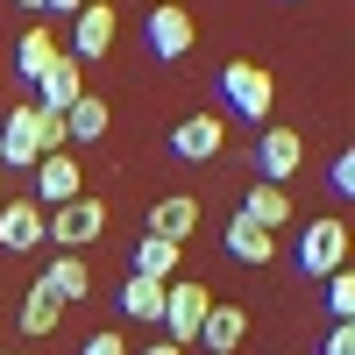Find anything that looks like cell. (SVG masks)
Returning a JSON list of instances; mask_svg holds the SVG:
<instances>
[{"mask_svg": "<svg viewBox=\"0 0 355 355\" xmlns=\"http://www.w3.org/2000/svg\"><path fill=\"white\" fill-rule=\"evenodd\" d=\"M50 150H64V114H50V107H15L8 114V128H0V171L8 164H36V157H50Z\"/></svg>", "mask_w": 355, "mask_h": 355, "instance_id": "6da1fadb", "label": "cell"}, {"mask_svg": "<svg viewBox=\"0 0 355 355\" xmlns=\"http://www.w3.org/2000/svg\"><path fill=\"white\" fill-rule=\"evenodd\" d=\"M206 313H214V291H206L199 277H171L164 284V341L171 348H192L199 327H206Z\"/></svg>", "mask_w": 355, "mask_h": 355, "instance_id": "7a4b0ae2", "label": "cell"}, {"mask_svg": "<svg viewBox=\"0 0 355 355\" xmlns=\"http://www.w3.org/2000/svg\"><path fill=\"white\" fill-rule=\"evenodd\" d=\"M220 93H227V107L242 114V121H270V100H277V78L263 71V64H249V57H234V64L220 71Z\"/></svg>", "mask_w": 355, "mask_h": 355, "instance_id": "3957f363", "label": "cell"}, {"mask_svg": "<svg viewBox=\"0 0 355 355\" xmlns=\"http://www.w3.org/2000/svg\"><path fill=\"white\" fill-rule=\"evenodd\" d=\"M299 270H306V277H334V270H348V220H341V214L313 220V227L299 234Z\"/></svg>", "mask_w": 355, "mask_h": 355, "instance_id": "277c9868", "label": "cell"}, {"mask_svg": "<svg viewBox=\"0 0 355 355\" xmlns=\"http://www.w3.org/2000/svg\"><path fill=\"white\" fill-rule=\"evenodd\" d=\"M100 234H107V206H100V199H85V192H78L71 206H50V242L64 249V256L93 249Z\"/></svg>", "mask_w": 355, "mask_h": 355, "instance_id": "5b68a950", "label": "cell"}, {"mask_svg": "<svg viewBox=\"0 0 355 355\" xmlns=\"http://www.w3.org/2000/svg\"><path fill=\"white\" fill-rule=\"evenodd\" d=\"M50 242V214L36 199H0V249H15V256H28V249H43Z\"/></svg>", "mask_w": 355, "mask_h": 355, "instance_id": "8992f818", "label": "cell"}, {"mask_svg": "<svg viewBox=\"0 0 355 355\" xmlns=\"http://www.w3.org/2000/svg\"><path fill=\"white\" fill-rule=\"evenodd\" d=\"M107 50H114V8L107 0H85V8L71 15V57L93 64V57H107Z\"/></svg>", "mask_w": 355, "mask_h": 355, "instance_id": "52a82bcc", "label": "cell"}, {"mask_svg": "<svg viewBox=\"0 0 355 355\" xmlns=\"http://www.w3.org/2000/svg\"><path fill=\"white\" fill-rule=\"evenodd\" d=\"M299 164H306L299 128H263V142H256V171H263V185H284Z\"/></svg>", "mask_w": 355, "mask_h": 355, "instance_id": "ba28073f", "label": "cell"}, {"mask_svg": "<svg viewBox=\"0 0 355 355\" xmlns=\"http://www.w3.org/2000/svg\"><path fill=\"white\" fill-rule=\"evenodd\" d=\"M220 142H227V121H220V114H185V121L171 128V150L185 157V164H206V157H220Z\"/></svg>", "mask_w": 355, "mask_h": 355, "instance_id": "9c48e42d", "label": "cell"}, {"mask_svg": "<svg viewBox=\"0 0 355 355\" xmlns=\"http://www.w3.org/2000/svg\"><path fill=\"white\" fill-rule=\"evenodd\" d=\"M150 234H157V242H171V249H185L192 234H199V199H185V192H164V199L150 206Z\"/></svg>", "mask_w": 355, "mask_h": 355, "instance_id": "30bf717a", "label": "cell"}, {"mask_svg": "<svg viewBox=\"0 0 355 355\" xmlns=\"http://www.w3.org/2000/svg\"><path fill=\"white\" fill-rule=\"evenodd\" d=\"M78 192H85V178H78V164H71L64 150L36 157V206H71Z\"/></svg>", "mask_w": 355, "mask_h": 355, "instance_id": "8fae6325", "label": "cell"}, {"mask_svg": "<svg viewBox=\"0 0 355 355\" xmlns=\"http://www.w3.org/2000/svg\"><path fill=\"white\" fill-rule=\"evenodd\" d=\"M71 100H85V64L78 57H57V64L36 78V107H50V114H64Z\"/></svg>", "mask_w": 355, "mask_h": 355, "instance_id": "7c38bea8", "label": "cell"}, {"mask_svg": "<svg viewBox=\"0 0 355 355\" xmlns=\"http://www.w3.org/2000/svg\"><path fill=\"white\" fill-rule=\"evenodd\" d=\"M192 36H199V28H192L185 8H157V15H150V50L164 57V64H178V57L192 50Z\"/></svg>", "mask_w": 355, "mask_h": 355, "instance_id": "4fadbf2b", "label": "cell"}, {"mask_svg": "<svg viewBox=\"0 0 355 355\" xmlns=\"http://www.w3.org/2000/svg\"><path fill=\"white\" fill-rule=\"evenodd\" d=\"M242 334H249V313H242V306H214V313H206V327H199V348L234 355V348H242Z\"/></svg>", "mask_w": 355, "mask_h": 355, "instance_id": "5bb4252c", "label": "cell"}, {"mask_svg": "<svg viewBox=\"0 0 355 355\" xmlns=\"http://www.w3.org/2000/svg\"><path fill=\"white\" fill-rule=\"evenodd\" d=\"M242 220H256L263 234H277V227L291 220V199H284V185H263V178H256V185H249V199H242Z\"/></svg>", "mask_w": 355, "mask_h": 355, "instance_id": "9a60e30c", "label": "cell"}, {"mask_svg": "<svg viewBox=\"0 0 355 355\" xmlns=\"http://www.w3.org/2000/svg\"><path fill=\"white\" fill-rule=\"evenodd\" d=\"M43 284L57 291L64 306H78V299H93V270H85V256H50V270H43Z\"/></svg>", "mask_w": 355, "mask_h": 355, "instance_id": "2e32d148", "label": "cell"}, {"mask_svg": "<svg viewBox=\"0 0 355 355\" xmlns=\"http://www.w3.org/2000/svg\"><path fill=\"white\" fill-rule=\"evenodd\" d=\"M57 57H64V50H57V36H50V28H21V43H15V71H21L28 85H36V78L57 64Z\"/></svg>", "mask_w": 355, "mask_h": 355, "instance_id": "e0dca14e", "label": "cell"}, {"mask_svg": "<svg viewBox=\"0 0 355 355\" xmlns=\"http://www.w3.org/2000/svg\"><path fill=\"white\" fill-rule=\"evenodd\" d=\"M227 256H234V263H249V270H263V263L277 256V242H270V234H263L256 220H242V214H234V220H227Z\"/></svg>", "mask_w": 355, "mask_h": 355, "instance_id": "ac0fdd59", "label": "cell"}, {"mask_svg": "<svg viewBox=\"0 0 355 355\" xmlns=\"http://www.w3.org/2000/svg\"><path fill=\"white\" fill-rule=\"evenodd\" d=\"M15 320H21V334H50L57 320H64V299H57V291H50V284L36 277V284H28V299H21V313H15Z\"/></svg>", "mask_w": 355, "mask_h": 355, "instance_id": "d6986e66", "label": "cell"}, {"mask_svg": "<svg viewBox=\"0 0 355 355\" xmlns=\"http://www.w3.org/2000/svg\"><path fill=\"white\" fill-rule=\"evenodd\" d=\"M128 277H157V284H171V277H178V249L157 242V234H142L135 256H128Z\"/></svg>", "mask_w": 355, "mask_h": 355, "instance_id": "ffe728a7", "label": "cell"}, {"mask_svg": "<svg viewBox=\"0 0 355 355\" xmlns=\"http://www.w3.org/2000/svg\"><path fill=\"white\" fill-rule=\"evenodd\" d=\"M107 121H114L107 100L85 93V100H71V107H64V142H100V135H107Z\"/></svg>", "mask_w": 355, "mask_h": 355, "instance_id": "44dd1931", "label": "cell"}, {"mask_svg": "<svg viewBox=\"0 0 355 355\" xmlns=\"http://www.w3.org/2000/svg\"><path fill=\"white\" fill-rule=\"evenodd\" d=\"M121 313L128 320H164V284L157 277H128L121 284Z\"/></svg>", "mask_w": 355, "mask_h": 355, "instance_id": "7402d4cb", "label": "cell"}, {"mask_svg": "<svg viewBox=\"0 0 355 355\" xmlns=\"http://www.w3.org/2000/svg\"><path fill=\"white\" fill-rule=\"evenodd\" d=\"M327 313H334V320H348V313H355V277H348V270H334V277H327Z\"/></svg>", "mask_w": 355, "mask_h": 355, "instance_id": "603a6c76", "label": "cell"}, {"mask_svg": "<svg viewBox=\"0 0 355 355\" xmlns=\"http://www.w3.org/2000/svg\"><path fill=\"white\" fill-rule=\"evenodd\" d=\"M78 355H128V341H121V334H114V327H107V334H93V341H85Z\"/></svg>", "mask_w": 355, "mask_h": 355, "instance_id": "cb8c5ba5", "label": "cell"}, {"mask_svg": "<svg viewBox=\"0 0 355 355\" xmlns=\"http://www.w3.org/2000/svg\"><path fill=\"white\" fill-rule=\"evenodd\" d=\"M327 178H334V192L348 199V192H355V157H334V171H327Z\"/></svg>", "mask_w": 355, "mask_h": 355, "instance_id": "d4e9b609", "label": "cell"}, {"mask_svg": "<svg viewBox=\"0 0 355 355\" xmlns=\"http://www.w3.org/2000/svg\"><path fill=\"white\" fill-rule=\"evenodd\" d=\"M320 355H355V334H348V320H334V334H327V348Z\"/></svg>", "mask_w": 355, "mask_h": 355, "instance_id": "484cf974", "label": "cell"}, {"mask_svg": "<svg viewBox=\"0 0 355 355\" xmlns=\"http://www.w3.org/2000/svg\"><path fill=\"white\" fill-rule=\"evenodd\" d=\"M43 8H50V15H78L85 0H43Z\"/></svg>", "mask_w": 355, "mask_h": 355, "instance_id": "4316f807", "label": "cell"}, {"mask_svg": "<svg viewBox=\"0 0 355 355\" xmlns=\"http://www.w3.org/2000/svg\"><path fill=\"white\" fill-rule=\"evenodd\" d=\"M142 355H185V348H171V341H157V348H142Z\"/></svg>", "mask_w": 355, "mask_h": 355, "instance_id": "83f0119b", "label": "cell"}, {"mask_svg": "<svg viewBox=\"0 0 355 355\" xmlns=\"http://www.w3.org/2000/svg\"><path fill=\"white\" fill-rule=\"evenodd\" d=\"M15 8H28V15H43V0H15Z\"/></svg>", "mask_w": 355, "mask_h": 355, "instance_id": "f1b7e54d", "label": "cell"}]
</instances>
